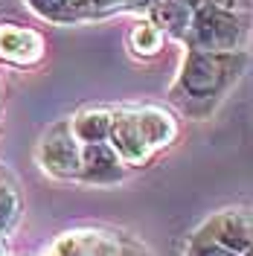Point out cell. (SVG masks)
Returning <instances> with one entry per match:
<instances>
[{
	"instance_id": "12",
	"label": "cell",
	"mask_w": 253,
	"mask_h": 256,
	"mask_svg": "<svg viewBox=\"0 0 253 256\" xmlns=\"http://www.w3.org/2000/svg\"><path fill=\"white\" fill-rule=\"evenodd\" d=\"M163 41H166L163 30L154 26L148 18H142L140 24H134V30L128 32V47H131V52L137 58H154V56H160Z\"/></svg>"
},
{
	"instance_id": "17",
	"label": "cell",
	"mask_w": 253,
	"mask_h": 256,
	"mask_svg": "<svg viewBox=\"0 0 253 256\" xmlns=\"http://www.w3.org/2000/svg\"><path fill=\"white\" fill-rule=\"evenodd\" d=\"M0 256H6V248H3V236H0Z\"/></svg>"
},
{
	"instance_id": "13",
	"label": "cell",
	"mask_w": 253,
	"mask_h": 256,
	"mask_svg": "<svg viewBox=\"0 0 253 256\" xmlns=\"http://www.w3.org/2000/svg\"><path fill=\"white\" fill-rule=\"evenodd\" d=\"M26 3H30V9L35 15L47 18L52 24H73L76 20L70 6H67V0H26Z\"/></svg>"
},
{
	"instance_id": "15",
	"label": "cell",
	"mask_w": 253,
	"mask_h": 256,
	"mask_svg": "<svg viewBox=\"0 0 253 256\" xmlns=\"http://www.w3.org/2000/svg\"><path fill=\"white\" fill-rule=\"evenodd\" d=\"M224 9V12H250V0H195V9Z\"/></svg>"
},
{
	"instance_id": "10",
	"label": "cell",
	"mask_w": 253,
	"mask_h": 256,
	"mask_svg": "<svg viewBox=\"0 0 253 256\" xmlns=\"http://www.w3.org/2000/svg\"><path fill=\"white\" fill-rule=\"evenodd\" d=\"M111 122H114V108L94 105V108H82L70 120V128H73L76 140L82 146H88V143H105L108 134H111Z\"/></svg>"
},
{
	"instance_id": "6",
	"label": "cell",
	"mask_w": 253,
	"mask_h": 256,
	"mask_svg": "<svg viewBox=\"0 0 253 256\" xmlns=\"http://www.w3.org/2000/svg\"><path fill=\"white\" fill-rule=\"evenodd\" d=\"M108 143L116 148V154L126 160V166H142L154 158V152L148 148L146 137L140 131L137 114L134 108H116L114 111V122H111V134Z\"/></svg>"
},
{
	"instance_id": "16",
	"label": "cell",
	"mask_w": 253,
	"mask_h": 256,
	"mask_svg": "<svg viewBox=\"0 0 253 256\" xmlns=\"http://www.w3.org/2000/svg\"><path fill=\"white\" fill-rule=\"evenodd\" d=\"M116 256H152V254L142 248L140 242L126 239V236H122V248H120V254H116Z\"/></svg>"
},
{
	"instance_id": "18",
	"label": "cell",
	"mask_w": 253,
	"mask_h": 256,
	"mask_svg": "<svg viewBox=\"0 0 253 256\" xmlns=\"http://www.w3.org/2000/svg\"><path fill=\"white\" fill-rule=\"evenodd\" d=\"M242 256H253V244H250V248H248V250H244Z\"/></svg>"
},
{
	"instance_id": "4",
	"label": "cell",
	"mask_w": 253,
	"mask_h": 256,
	"mask_svg": "<svg viewBox=\"0 0 253 256\" xmlns=\"http://www.w3.org/2000/svg\"><path fill=\"white\" fill-rule=\"evenodd\" d=\"M198 233L210 236L233 254H244L253 244V210H222L210 216Z\"/></svg>"
},
{
	"instance_id": "3",
	"label": "cell",
	"mask_w": 253,
	"mask_h": 256,
	"mask_svg": "<svg viewBox=\"0 0 253 256\" xmlns=\"http://www.w3.org/2000/svg\"><path fill=\"white\" fill-rule=\"evenodd\" d=\"M38 163L50 178L58 180H79L82 172V143L76 140L70 120L56 122L38 143Z\"/></svg>"
},
{
	"instance_id": "14",
	"label": "cell",
	"mask_w": 253,
	"mask_h": 256,
	"mask_svg": "<svg viewBox=\"0 0 253 256\" xmlns=\"http://www.w3.org/2000/svg\"><path fill=\"white\" fill-rule=\"evenodd\" d=\"M186 256H242V254L227 250L224 244L212 242L210 236H204V233H195L192 242H190V248H186Z\"/></svg>"
},
{
	"instance_id": "7",
	"label": "cell",
	"mask_w": 253,
	"mask_h": 256,
	"mask_svg": "<svg viewBox=\"0 0 253 256\" xmlns=\"http://www.w3.org/2000/svg\"><path fill=\"white\" fill-rule=\"evenodd\" d=\"M44 58V35L20 26L0 24V62L9 67H32Z\"/></svg>"
},
{
	"instance_id": "19",
	"label": "cell",
	"mask_w": 253,
	"mask_h": 256,
	"mask_svg": "<svg viewBox=\"0 0 253 256\" xmlns=\"http://www.w3.org/2000/svg\"><path fill=\"white\" fill-rule=\"evenodd\" d=\"M47 256H62V254H58V250H56V248H52V250H50V254Z\"/></svg>"
},
{
	"instance_id": "8",
	"label": "cell",
	"mask_w": 253,
	"mask_h": 256,
	"mask_svg": "<svg viewBox=\"0 0 253 256\" xmlns=\"http://www.w3.org/2000/svg\"><path fill=\"white\" fill-rule=\"evenodd\" d=\"M134 114H137L142 137L154 154L169 148L178 140V120H174L172 111H166L160 105H140V108H134Z\"/></svg>"
},
{
	"instance_id": "5",
	"label": "cell",
	"mask_w": 253,
	"mask_h": 256,
	"mask_svg": "<svg viewBox=\"0 0 253 256\" xmlns=\"http://www.w3.org/2000/svg\"><path fill=\"white\" fill-rule=\"evenodd\" d=\"M128 166L126 160L116 154L108 140L105 143H88L82 146V172L79 180L90 186H114L120 180H126Z\"/></svg>"
},
{
	"instance_id": "11",
	"label": "cell",
	"mask_w": 253,
	"mask_h": 256,
	"mask_svg": "<svg viewBox=\"0 0 253 256\" xmlns=\"http://www.w3.org/2000/svg\"><path fill=\"white\" fill-rule=\"evenodd\" d=\"M24 216V195L18 178L0 163V236H9L20 224Z\"/></svg>"
},
{
	"instance_id": "2",
	"label": "cell",
	"mask_w": 253,
	"mask_h": 256,
	"mask_svg": "<svg viewBox=\"0 0 253 256\" xmlns=\"http://www.w3.org/2000/svg\"><path fill=\"white\" fill-rule=\"evenodd\" d=\"M253 35V12H224V9H192L190 30L184 35L186 50L236 52L248 50Z\"/></svg>"
},
{
	"instance_id": "9",
	"label": "cell",
	"mask_w": 253,
	"mask_h": 256,
	"mask_svg": "<svg viewBox=\"0 0 253 256\" xmlns=\"http://www.w3.org/2000/svg\"><path fill=\"white\" fill-rule=\"evenodd\" d=\"M146 18L154 26H160L163 35L184 41V35L190 30V20H192V6L180 3V0H152L148 9H146Z\"/></svg>"
},
{
	"instance_id": "1",
	"label": "cell",
	"mask_w": 253,
	"mask_h": 256,
	"mask_svg": "<svg viewBox=\"0 0 253 256\" xmlns=\"http://www.w3.org/2000/svg\"><path fill=\"white\" fill-rule=\"evenodd\" d=\"M248 64H250L248 50H236V52L186 50L180 70L169 88V99L184 114L201 120L212 114V108L230 94V88L244 76Z\"/></svg>"
}]
</instances>
